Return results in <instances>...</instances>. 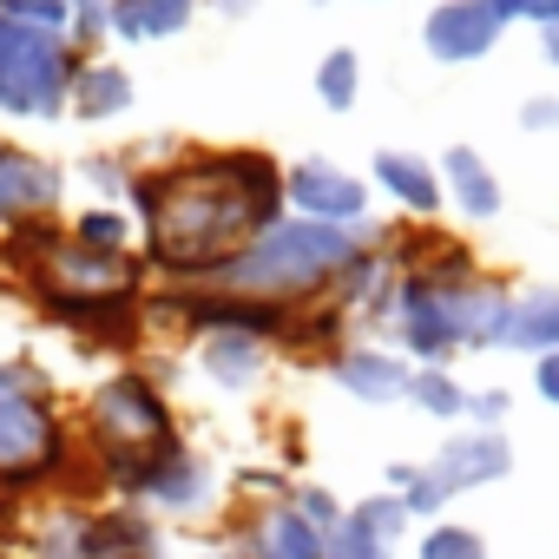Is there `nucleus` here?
<instances>
[{
	"label": "nucleus",
	"instance_id": "f257e3e1",
	"mask_svg": "<svg viewBox=\"0 0 559 559\" xmlns=\"http://www.w3.org/2000/svg\"><path fill=\"white\" fill-rule=\"evenodd\" d=\"M139 224V257L152 284H211L250 237L284 217V158L263 145H178L165 165H145L126 198Z\"/></svg>",
	"mask_w": 559,
	"mask_h": 559
},
{
	"label": "nucleus",
	"instance_id": "f03ea898",
	"mask_svg": "<svg viewBox=\"0 0 559 559\" xmlns=\"http://www.w3.org/2000/svg\"><path fill=\"white\" fill-rule=\"evenodd\" d=\"M507 297H513V284H507L500 270L480 263L474 237H448V230L435 224V237L421 243V257L402 270L382 336H389L415 369H454L461 356L500 349Z\"/></svg>",
	"mask_w": 559,
	"mask_h": 559
},
{
	"label": "nucleus",
	"instance_id": "7ed1b4c3",
	"mask_svg": "<svg viewBox=\"0 0 559 559\" xmlns=\"http://www.w3.org/2000/svg\"><path fill=\"white\" fill-rule=\"evenodd\" d=\"M73 435H80V461H86V493L99 500L119 474H132L139 461H152L165 441L185 435L165 369H145V362L106 369L73 402Z\"/></svg>",
	"mask_w": 559,
	"mask_h": 559
},
{
	"label": "nucleus",
	"instance_id": "20e7f679",
	"mask_svg": "<svg viewBox=\"0 0 559 559\" xmlns=\"http://www.w3.org/2000/svg\"><path fill=\"white\" fill-rule=\"evenodd\" d=\"M362 250V230H336V224H310V217H276L263 237H250V250L211 276V290H230V297H250V304H270L284 317H304L317 310L336 276L356 263Z\"/></svg>",
	"mask_w": 559,
	"mask_h": 559
},
{
	"label": "nucleus",
	"instance_id": "39448f33",
	"mask_svg": "<svg viewBox=\"0 0 559 559\" xmlns=\"http://www.w3.org/2000/svg\"><path fill=\"white\" fill-rule=\"evenodd\" d=\"M171 546L165 526L126 500H86V493H60L47 507H34L14 533V552L27 559H145Z\"/></svg>",
	"mask_w": 559,
	"mask_h": 559
},
{
	"label": "nucleus",
	"instance_id": "423d86ee",
	"mask_svg": "<svg viewBox=\"0 0 559 559\" xmlns=\"http://www.w3.org/2000/svg\"><path fill=\"white\" fill-rule=\"evenodd\" d=\"M80 60L86 53L60 27L0 14V126H53V119H67Z\"/></svg>",
	"mask_w": 559,
	"mask_h": 559
},
{
	"label": "nucleus",
	"instance_id": "0eeeda50",
	"mask_svg": "<svg viewBox=\"0 0 559 559\" xmlns=\"http://www.w3.org/2000/svg\"><path fill=\"white\" fill-rule=\"evenodd\" d=\"M99 500H126V507L152 513L158 526H204V520H224L230 487H224V467L191 435H178L152 461H139L132 474H119Z\"/></svg>",
	"mask_w": 559,
	"mask_h": 559
},
{
	"label": "nucleus",
	"instance_id": "6e6552de",
	"mask_svg": "<svg viewBox=\"0 0 559 559\" xmlns=\"http://www.w3.org/2000/svg\"><path fill=\"white\" fill-rule=\"evenodd\" d=\"M152 297V290H145ZM145 297H67V290H27L34 317L53 323L60 336H73V349H112L126 362H139V349L152 343V317Z\"/></svg>",
	"mask_w": 559,
	"mask_h": 559
},
{
	"label": "nucleus",
	"instance_id": "1a4fd4ad",
	"mask_svg": "<svg viewBox=\"0 0 559 559\" xmlns=\"http://www.w3.org/2000/svg\"><path fill=\"white\" fill-rule=\"evenodd\" d=\"M27 290H67V297H145V290H152V270H145L139 250L106 257V250H86V243H73V237L60 230V237L47 243L40 270L21 284V297H27Z\"/></svg>",
	"mask_w": 559,
	"mask_h": 559
},
{
	"label": "nucleus",
	"instance_id": "9d476101",
	"mask_svg": "<svg viewBox=\"0 0 559 559\" xmlns=\"http://www.w3.org/2000/svg\"><path fill=\"white\" fill-rule=\"evenodd\" d=\"M284 211L290 217H310V224H336V230H362L376 217V191L362 171L310 152V158H290L284 165Z\"/></svg>",
	"mask_w": 559,
	"mask_h": 559
},
{
	"label": "nucleus",
	"instance_id": "9b49d317",
	"mask_svg": "<svg viewBox=\"0 0 559 559\" xmlns=\"http://www.w3.org/2000/svg\"><path fill=\"white\" fill-rule=\"evenodd\" d=\"M185 349H191V369H198L217 395H230V402L257 395V389L270 382V369L284 362V356H276V336H263V330H250V323H211V330L185 336Z\"/></svg>",
	"mask_w": 559,
	"mask_h": 559
},
{
	"label": "nucleus",
	"instance_id": "f8f14e48",
	"mask_svg": "<svg viewBox=\"0 0 559 559\" xmlns=\"http://www.w3.org/2000/svg\"><path fill=\"white\" fill-rule=\"evenodd\" d=\"M224 546L237 559H330V533H317L290 500L224 507Z\"/></svg>",
	"mask_w": 559,
	"mask_h": 559
},
{
	"label": "nucleus",
	"instance_id": "ddd939ff",
	"mask_svg": "<svg viewBox=\"0 0 559 559\" xmlns=\"http://www.w3.org/2000/svg\"><path fill=\"white\" fill-rule=\"evenodd\" d=\"M421 467L435 474V487L448 500H467V493H487V487H500L513 474V441H507V428H467L461 421L428 448Z\"/></svg>",
	"mask_w": 559,
	"mask_h": 559
},
{
	"label": "nucleus",
	"instance_id": "4468645a",
	"mask_svg": "<svg viewBox=\"0 0 559 559\" xmlns=\"http://www.w3.org/2000/svg\"><path fill=\"white\" fill-rule=\"evenodd\" d=\"M73 178L60 158L21 145V139H0V230H14V224H47L60 217Z\"/></svg>",
	"mask_w": 559,
	"mask_h": 559
},
{
	"label": "nucleus",
	"instance_id": "2eb2a0df",
	"mask_svg": "<svg viewBox=\"0 0 559 559\" xmlns=\"http://www.w3.org/2000/svg\"><path fill=\"white\" fill-rule=\"evenodd\" d=\"M323 376H330V389L349 395L356 408H395V402H408L415 362H408L389 336H349V343L323 362Z\"/></svg>",
	"mask_w": 559,
	"mask_h": 559
},
{
	"label": "nucleus",
	"instance_id": "dca6fc26",
	"mask_svg": "<svg viewBox=\"0 0 559 559\" xmlns=\"http://www.w3.org/2000/svg\"><path fill=\"white\" fill-rule=\"evenodd\" d=\"M513 27L493 14V0H435L421 14V53L435 67H480Z\"/></svg>",
	"mask_w": 559,
	"mask_h": 559
},
{
	"label": "nucleus",
	"instance_id": "f3484780",
	"mask_svg": "<svg viewBox=\"0 0 559 559\" xmlns=\"http://www.w3.org/2000/svg\"><path fill=\"white\" fill-rule=\"evenodd\" d=\"M362 178H369V191H376L382 204H395V217H408V224H441V217H448L441 165H435L428 152H415V145H382Z\"/></svg>",
	"mask_w": 559,
	"mask_h": 559
},
{
	"label": "nucleus",
	"instance_id": "a211bd4d",
	"mask_svg": "<svg viewBox=\"0 0 559 559\" xmlns=\"http://www.w3.org/2000/svg\"><path fill=\"white\" fill-rule=\"evenodd\" d=\"M435 165H441L448 211H454L467 230H487V224H500V211H507V185H500V171L487 165V152H474V145H448Z\"/></svg>",
	"mask_w": 559,
	"mask_h": 559
},
{
	"label": "nucleus",
	"instance_id": "6ab92c4d",
	"mask_svg": "<svg viewBox=\"0 0 559 559\" xmlns=\"http://www.w3.org/2000/svg\"><path fill=\"white\" fill-rule=\"evenodd\" d=\"M132 106H139V86H132V67H126V60H112V53L80 60V80H73V99H67V119H73V126L106 132V126H119Z\"/></svg>",
	"mask_w": 559,
	"mask_h": 559
},
{
	"label": "nucleus",
	"instance_id": "aec40b11",
	"mask_svg": "<svg viewBox=\"0 0 559 559\" xmlns=\"http://www.w3.org/2000/svg\"><path fill=\"white\" fill-rule=\"evenodd\" d=\"M500 349L526 356V362L559 349V284H513L507 323H500Z\"/></svg>",
	"mask_w": 559,
	"mask_h": 559
},
{
	"label": "nucleus",
	"instance_id": "412c9836",
	"mask_svg": "<svg viewBox=\"0 0 559 559\" xmlns=\"http://www.w3.org/2000/svg\"><path fill=\"white\" fill-rule=\"evenodd\" d=\"M204 0H112V47H165L191 34Z\"/></svg>",
	"mask_w": 559,
	"mask_h": 559
},
{
	"label": "nucleus",
	"instance_id": "4be33fe9",
	"mask_svg": "<svg viewBox=\"0 0 559 559\" xmlns=\"http://www.w3.org/2000/svg\"><path fill=\"white\" fill-rule=\"evenodd\" d=\"M310 86H317V106L343 119V112H356V106H362L369 67H362V53H356V47H330V53L317 60V73H310Z\"/></svg>",
	"mask_w": 559,
	"mask_h": 559
},
{
	"label": "nucleus",
	"instance_id": "5701e85b",
	"mask_svg": "<svg viewBox=\"0 0 559 559\" xmlns=\"http://www.w3.org/2000/svg\"><path fill=\"white\" fill-rule=\"evenodd\" d=\"M67 178H73V185H86V198H93V204H126V198H132L139 165L126 158V145H106V152L73 158V165H67Z\"/></svg>",
	"mask_w": 559,
	"mask_h": 559
},
{
	"label": "nucleus",
	"instance_id": "b1692460",
	"mask_svg": "<svg viewBox=\"0 0 559 559\" xmlns=\"http://www.w3.org/2000/svg\"><path fill=\"white\" fill-rule=\"evenodd\" d=\"M67 237L86 243V250H106V257L139 250V224H132L126 204H80V211L67 217Z\"/></svg>",
	"mask_w": 559,
	"mask_h": 559
},
{
	"label": "nucleus",
	"instance_id": "393cba45",
	"mask_svg": "<svg viewBox=\"0 0 559 559\" xmlns=\"http://www.w3.org/2000/svg\"><path fill=\"white\" fill-rule=\"evenodd\" d=\"M408 408L441 421V428H461L467 421V382L454 369H415L408 376Z\"/></svg>",
	"mask_w": 559,
	"mask_h": 559
},
{
	"label": "nucleus",
	"instance_id": "a878e982",
	"mask_svg": "<svg viewBox=\"0 0 559 559\" xmlns=\"http://www.w3.org/2000/svg\"><path fill=\"white\" fill-rule=\"evenodd\" d=\"M349 520L362 526V533H376L382 546H408L415 539V513L402 507V493H389V487H376V493H362V500H349Z\"/></svg>",
	"mask_w": 559,
	"mask_h": 559
},
{
	"label": "nucleus",
	"instance_id": "bb28decb",
	"mask_svg": "<svg viewBox=\"0 0 559 559\" xmlns=\"http://www.w3.org/2000/svg\"><path fill=\"white\" fill-rule=\"evenodd\" d=\"M415 559H493L487 552V533L480 526H467V520H428V526H415Z\"/></svg>",
	"mask_w": 559,
	"mask_h": 559
},
{
	"label": "nucleus",
	"instance_id": "cd10ccee",
	"mask_svg": "<svg viewBox=\"0 0 559 559\" xmlns=\"http://www.w3.org/2000/svg\"><path fill=\"white\" fill-rule=\"evenodd\" d=\"M224 487H230V507H257V500H290L297 474L276 467V461H250V467H230Z\"/></svg>",
	"mask_w": 559,
	"mask_h": 559
},
{
	"label": "nucleus",
	"instance_id": "c85d7f7f",
	"mask_svg": "<svg viewBox=\"0 0 559 559\" xmlns=\"http://www.w3.org/2000/svg\"><path fill=\"white\" fill-rule=\"evenodd\" d=\"M290 507H297V513H304L317 533H336V526H343V513H349V500H343L330 480H310V474L290 487Z\"/></svg>",
	"mask_w": 559,
	"mask_h": 559
},
{
	"label": "nucleus",
	"instance_id": "c756f323",
	"mask_svg": "<svg viewBox=\"0 0 559 559\" xmlns=\"http://www.w3.org/2000/svg\"><path fill=\"white\" fill-rule=\"evenodd\" d=\"M67 40H73L86 60L106 53V47H112V0H80L73 21H67Z\"/></svg>",
	"mask_w": 559,
	"mask_h": 559
},
{
	"label": "nucleus",
	"instance_id": "7c9ffc66",
	"mask_svg": "<svg viewBox=\"0 0 559 559\" xmlns=\"http://www.w3.org/2000/svg\"><path fill=\"white\" fill-rule=\"evenodd\" d=\"M47 382H60L34 349H8V356H0V402H8V395H21V389H47Z\"/></svg>",
	"mask_w": 559,
	"mask_h": 559
},
{
	"label": "nucleus",
	"instance_id": "2f4dec72",
	"mask_svg": "<svg viewBox=\"0 0 559 559\" xmlns=\"http://www.w3.org/2000/svg\"><path fill=\"white\" fill-rule=\"evenodd\" d=\"M507 415H513V389L507 382L467 389V428H507Z\"/></svg>",
	"mask_w": 559,
	"mask_h": 559
},
{
	"label": "nucleus",
	"instance_id": "473e14b6",
	"mask_svg": "<svg viewBox=\"0 0 559 559\" xmlns=\"http://www.w3.org/2000/svg\"><path fill=\"white\" fill-rule=\"evenodd\" d=\"M402 507L415 513V526H428V520H448V507H454V500L435 487V474H428V467H415V480L402 487Z\"/></svg>",
	"mask_w": 559,
	"mask_h": 559
},
{
	"label": "nucleus",
	"instance_id": "72a5a7b5",
	"mask_svg": "<svg viewBox=\"0 0 559 559\" xmlns=\"http://www.w3.org/2000/svg\"><path fill=\"white\" fill-rule=\"evenodd\" d=\"M330 559H395V546H382L376 533H362V526L343 513V526L330 533Z\"/></svg>",
	"mask_w": 559,
	"mask_h": 559
},
{
	"label": "nucleus",
	"instance_id": "f704fd0d",
	"mask_svg": "<svg viewBox=\"0 0 559 559\" xmlns=\"http://www.w3.org/2000/svg\"><path fill=\"white\" fill-rule=\"evenodd\" d=\"M0 14H14V21H40V27H60V34H67V21H73L67 0H0Z\"/></svg>",
	"mask_w": 559,
	"mask_h": 559
},
{
	"label": "nucleus",
	"instance_id": "c9c22d12",
	"mask_svg": "<svg viewBox=\"0 0 559 559\" xmlns=\"http://www.w3.org/2000/svg\"><path fill=\"white\" fill-rule=\"evenodd\" d=\"M520 132H559V93H526L520 99Z\"/></svg>",
	"mask_w": 559,
	"mask_h": 559
},
{
	"label": "nucleus",
	"instance_id": "e433bc0d",
	"mask_svg": "<svg viewBox=\"0 0 559 559\" xmlns=\"http://www.w3.org/2000/svg\"><path fill=\"white\" fill-rule=\"evenodd\" d=\"M526 382H533V395H539L546 408H559V349H552V356H539Z\"/></svg>",
	"mask_w": 559,
	"mask_h": 559
},
{
	"label": "nucleus",
	"instance_id": "4c0bfd02",
	"mask_svg": "<svg viewBox=\"0 0 559 559\" xmlns=\"http://www.w3.org/2000/svg\"><path fill=\"white\" fill-rule=\"evenodd\" d=\"M204 8H211V14H224V21H237V14H250V8H257V0H204Z\"/></svg>",
	"mask_w": 559,
	"mask_h": 559
},
{
	"label": "nucleus",
	"instance_id": "58836bf2",
	"mask_svg": "<svg viewBox=\"0 0 559 559\" xmlns=\"http://www.w3.org/2000/svg\"><path fill=\"white\" fill-rule=\"evenodd\" d=\"M539 53H546V67H559V27H546V34H539Z\"/></svg>",
	"mask_w": 559,
	"mask_h": 559
},
{
	"label": "nucleus",
	"instance_id": "ea45409f",
	"mask_svg": "<svg viewBox=\"0 0 559 559\" xmlns=\"http://www.w3.org/2000/svg\"><path fill=\"white\" fill-rule=\"evenodd\" d=\"M198 559H237V552H230V546H224V539H217V546H204V552H198Z\"/></svg>",
	"mask_w": 559,
	"mask_h": 559
},
{
	"label": "nucleus",
	"instance_id": "a19ab883",
	"mask_svg": "<svg viewBox=\"0 0 559 559\" xmlns=\"http://www.w3.org/2000/svg\"><path fill=\"white\" fill-rule=\"evenodd\" d=\"M317 8H376V0H317Z\"/></svg>",
	"mask_w": 559,
	"mask_h": 559
},
{
	"label": "nucleus",
	"instance_id": "79ce46f5",
	"mask_svg": "<svg viewBox=\"0 0 559 559\" xmlns=\"http://www.w3.org/2000/svg\"><path fill=\"white\" fill-rule=\"evenodd\" d=\"M0 559H27V552H14V546H0Z\"/></svg>",
	"mask_w": 559,
	"mask_h": 559
},
{
	"label": "nucleus",
	"instance_id": "37998d69",
	"mask_svg": "<svg viewBox=\"0 0 559 559\" xmlns=\"http://www.w3.org/2000/svg\"><path fill=\"white\" fill-rule=\"evenodd\" d=\"M67 8H80V0H67Z\"/></svg>",
	"mask_w": 559,
	"mask_h": 559
}]
</instances>
